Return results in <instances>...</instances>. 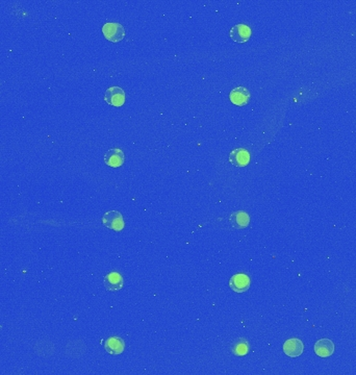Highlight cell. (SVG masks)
Segmentation results:
<instances>
[{
    "label": "cell",
    "mask_w": 356,
    "mask_h": 375,
    "mask_svg": "<svg viewBox=\"0 0 356 375\" xmlns=\"http://www.w3.org/2000/svg\"><path fill=\"white\" fill-rule=\"evenodd\" d=\"M102 34L108 41L117 43L124 39L125 30L120 23L107 22L102 26Z\"/></svg>",
    "instance_id": "obj_1"
},
{
    "label": "cell",
    "mask_w": 356,
    "mask_h": 375,
    "mask_svg": "<svg viewBox=\"0 0 356 375\" xmlns=\"http://www.w3.org/2000/svg\"><path fill=\"white\" fill-rule=\"evenodd\" d=\"M124 341L120 337H110L104 343V349L106 352L113 356L121 355L124 351Z\"/></svg>",
    "instance_id": "obj_11"
},
{
    "label": "cell",
    "mask_w": 356,
    "mask_h": 375,
    "mask_svg": "<svg viewBox=\"0 0 356 375\" xmlns=\"http://www.w3.org/2000/svg\"><path fill=\"white\" fill-rule=\"evenodd\" d=\"M104 100L113 106H122L125 102V92L120 86H110L104 93Z\"/></svg>",
    "instance_id": "obj_3"
},
{
    "label": "cell",
    "mask_w": 356,
    "mask_h": 375,
    "mask_svg": "<svg viewBox=\"0 0 356 375\" xmlns=\"http://www.w3.org/2000/svg\"><path fill=\"white\" fill-rule=\"evenodd\" d=\"M124 152L120 148H112L104 155V163L112 168H119L124 164Z\"/></svg>",
    "instance_id": "obj_7"
},
{
    "label": "cell",
    "mask_w": 356,
    "mask_h": 375,
    "mask_svg": "<svg viewBox=\"0 0 356 375\" xmlns=\"http://www.w3.org/2000/svg\"><path fill=\"white\" fill-rule=\"evenodd\" d=\"M229 35L236 43H246L251 37V28L246 24H236L230 28Z\"/></svg>",
    "instance_id": "obj_5"
},
{
    "label": "cell",
    "mask_w": 356,
    "mask_h": 375,
    "mask_svg": "<svg viewBox=\"0 0 356 375\" xmlns=\"http://www.w3.org/2000/svg\"><path fill=\"white\" fill-rule=\"evenodd\" d=\"M304 345L300 339L292 338L283 344V352L290 358H297L303 354Z\"/></svg>",
    "instance_id": "obj_6"
},
{
    "label": "cell",
    "mask_w": 356,
    "mask_h": 375,
    "mask_svg": "<svg viewBox=\"0 0 356 375\" xmlns=\"http://www.w3.org/2000/svg\"><path fill=\"white\" fill-rule=\"evenodd\" d=\"M232 351L237 357L246 356L249 351V343H248V341L245 340V339H240L233 345Z\"/></svg>",
    "instance_id": "obj_14"
},
{
    "label": "cell",
    "mask_w": 356,
    "mask_h": 375,
    "mask_svg": "<svg viewBox=\"0 0 356 375\" xmlns=\"http://www.w3.org/2000/svg\"><path fill=\"white\" fill-rule=\"evenodd\" d=\"M229 286L235 293H244L250 288V277L244 273L234 274L229 280Z\"/></svg>",
    "instance_id": "obj_4"
},
{
    "label": "cell",
    "mask_w": 356,
    "mask_h": 375,
    "mask_svg": "<svg viewBox=\"0 0 356 375\" xmlns=\"http://www.w3.org/2000/svg\"><path fill=\"white\" fill-rule=\"evenodd\" d=\"M230 101L237 105V106H243L246 105L250 100V92L248 91L245 86H236L234 88L229 95Z\"/></svg>",
    "instance_id": "obj_10"
},
{
    "label": "cell",
    "mask_w": 356,
    "mask_h": 375,
    "mask_svg": "<svg viewBox=\"0 0 356 375\" xmlns=\"http://www.w3.org/2000/svg\"><path fill=\"white\" fill-rule=\"evenodd\" d=\"M102 224L115 232H121L124 228V219L120 212L108 211L102 217Z\"/></svg>",
    "instance_id": "obj_2"
},
{
    "label": "cell",
    "mask_w": 356,
    "mask_h": 375,
    "mask_svg": "<svg viewBox=\"0 0 356 375\" xmlns=\"http://www.w3.org/2000/svg\"><path fill=\"white\" fill-rule=\"evenodd\" d=\"M335 351V344L329 339H321L315 344V352L320 358H328Z\"/></svg>",
    "instance_id": "obj_12"
},
{
    "label": "cell",
    "mask_w": 356,
    "mask_h": 375,
    "mask_svg": "<svg viewBox=\"0 0 356 375\" xmlns=\"http://www.w3.org/2000/svg\"><path fill=\"white\" fill-rule=\"evenodd\" d=\"M229 162L235 167H246L250 162V153L245 148H235L229 153Z\"/></svg>",
    "instance_id": "obj_9"
},
{
    "label": "cell",
    "mask_w": 356,
    "mask_h": 375,
    "mask_svg": "<svg viewBox=\"0 0 356 375\" xmlns=\"http://www.w3.org/2000/svg\"><path fill=\"white\" fill-rule=\"evenodd\" d=\"M230 222L232 224V226L234 228L237 229H244L249 225L250 222V217L249 215L244 212V211H240V212H234L233 214H231L230 216Z\"/></svg>",
    "instance_id": "obj_13"
},
{
    "label": "cell",
    "mask_w": 356,
    "mask_h": 375,
    "mask_svg": "<svg viewBox=\"0 0 356 375\" xmlns=\"http://www.w3.org/2000/svg\"><path fill=\"white\" fill-rule=\"evenodd\" d=\"M103 283L105 289L107 291H119L121 290L124 284V280L123 277L120 273L118 272H109L108 274H106L103 278Z\"/></svg>",
    "instance_id": "obj_8"
}]
</instances>
